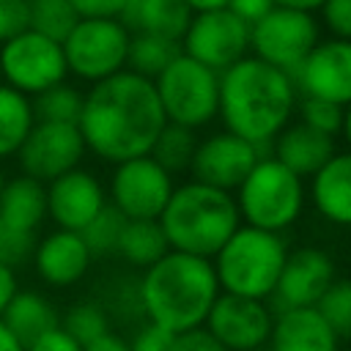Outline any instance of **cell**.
<instances>
[{
    "label": "cell",
    "instance_id": "6da1fadb",
    "mask_svg": "<svg viewBox=\"0 0 351 351\" xmlns=\"http://www.w3.org/2000/svg\"><path fill=\"white\" fill-rule=\"evenodd\" d=\"M165 123L154 82L123 69L88 88L77 129L90 154L118 165L151 154Z\"/></svg>",
    "mask_w": 351,
    "mask_h": 351
},
{
    "label": "cell",
    "instance_id": "7a4b0ae2",
    "mask_svg": "<svg viewBox=\"0 0 351 351\" xmlns=\"http://www.w3.org/2000/svg\"><path fill=\"white\" fill-rule=\"evenodd\" d=\"M299 90L293 77L244 55L219 74V118L228 132L266 148L291 123Z\"/></svg>",
    "mask_w": 351,
    "mask_h": 351
},
{
    "label": "cell",
    "instance_id": "3957f363",
    "mask_svg": "<svg viewBox=\"0 0 351 351\" xmlns=\"http://www.w3.org/2000/svg\"><path fill=\"white\" fill-rule=\"evenodd\" d=\"M137 293L145 321L181 335L203 326L214 299L219 296V282L211 258L170 250L143 269Z\"/></svg>",
    "mask_w": 351,
    "mask_h": 351
},
{
    "label": "cell",
    "instance_id": "277c9868",
    "mask_svg": "<svg viewBox=\"0 0 351 351\" xmlns=\"http://www.w3.org/2000/svg\"><path fill=\"white\" fill-rule=\"evenodd\" d=\"M159 225L170 250L214 258L241 225V214L233 192L200 181H184L162 208Z\"/></svg>",
    "mask_w": 351,
    "mask_h": 351
},
{
    "label": "cell",
    "instance_id": "5b68a950",
    "mask_svg": "<svg viewBox=\"0 0 351 351\" xmlns=\"http://www.w3.org/2000/svg\"><path fill=\"white\" fill-rule=\"evenodd\" d=\"M285 258H288V244L280 233L241 222L233 230V236L219 247V252L211 258V263L222 293L266 302L277 285Z\"/></svg>",
    "mask_w": 351,
    "mask_h": 351
},
{
    "label": "cell",
    "instance_id": "8992f818",
    "mask_svg": "<svg viewBox=\"0 0 351 351\" xmlns=\"http://www.w3.org/2000/svg\"><path fill=\"white\" fill-rule=\"evenodd\" d=\"M236 206L244 225L280 233L291 228L307 200L304 178L277 162L271 154L261 156L236 189Z\"/></svg>",
    "mask_w": 351,
    "mask_h": 351
},
{
    "label": "cell",
    "instance_id": "52a82bcc",
    "mask_svg": "<svg viewBox=\"0 0 351 351\" xmlns=\"http://www.w3.org/2000/svg\"><path fill=\"white\" fill-rule=\"evenodd\" d=\"M154 88L167 123L197 132L219 112V74L184 52L154 80Z\"/></svg>",
    "mask_w": 351,
    "mask_h": 351
},
{
    "label": "cell",
    "instance_id": "ba28073f",
    "mask_svg": "<svg viewBox=\"0 0 351 351\" xmlns=\"http://www.w3.org/2000/svg\"><path fill=\"white\" fill-rule=\"evenodd\" d=\"M129 38L121 19H80L60 44L69 74L93 85L123 71Z\"/></svg>",
    "mask_w": 351,
    "mask_h": 351
},
{
    "label": "cell",
    "instance_id": "9c48e42d",
    "mask_svg": "<svg viewBox=\"0 0 351 351\" xmlns=\"http://www.w3.org/2000/svg\"><path fill=\"white\" fill-rule=\"evenodd\" d=\"M321 41V25L307 11L274 5L266 16L250 25V49L252 58L293 74L310 49Z\"/></svg>",
    "mask_w": 351,
    "mask_h": 351
},
{
    "label": "cell",
    "instance_id": "30bf717a",
    "mask_svg": "<svg viewBox=\"0 0 351 351\" xmlns=\"http://www.w3.org/2000/svg\"><path fill=\"white\" fill-rule=\"evenodd\" d=\"M0 77L8 88L30 99L58 82H66L69 69L60 41L27 27L25 33L0 44Z\"/></svg>",
    "mask_w": 351,
    "mask_h": 351
},
{
    "label": "cell",
    "instance_id": "8fae6325",
    "mask_svg": "<svg viewBox=\"0 0 351 351\" xmlns=\"http://www.w3.org/2000/svg\"><path fill=\"white\" fill-rule=\"evenodd\" d=\"M176 189L173 176L151 156L118 162L110 176V206L126 219H159Z\"/></svg>",
    "mask_w": 351,
    "mask_h": 351
},
{
    "label": "cell",
    "instance_id": "7c38bea8",
    "mask_svg": "<svg viewBox=\"0 0 351 351\" xmlns=\"http://www.w3.org/2000/svg\"><path fill=\"white\" fill-rule=\"evenodd\" d=\"M247 49H250V25L241 22L228 8L192 14L181 36V52L208 66L217 74H222L236 60H241Z\"/></svg>",
    "mask_w": 351,
    "mask_h": 351
},
{
    "label": "cell",
    "instance_id": "4fadbf2b",
    "mask_svg": "<svg viewBox=\"0 0 351 351\" xmlns=\"http://www.w3.org/2000/svg\"><path fill=\"white\" fill-rule=\"evenodd\" d=\"M85 154H88V148H85V140H82L77 123L36 121L33 129L27 132L22 148L16 151V165H19L22 176L49 184L58 176L80 167Z\"/></svg>",
    "mask_w": 351,
    "mask_h": 351
},
{
    "label": "cell",
    "instance_id": "5bb4252c",
    "mask_svg": "<svg viewBox=\"0 0 351 351\" xmlns=\"http://www.w3.org/2000/svg\"><path fill=\"white\" fill-rule=\"evenodd\" d=\"M271 324L274 313L263 299H247L219 291L203 321V329L225 351H255L266 348Z\"/></svg>",
    "mask_w": 351,
    "mask_h": 351
},
{
    "label": "cell",
    "instance_id": "9a60e30c",
    "mask_svg": "<svg viewBox=\"0 0 351 351\" xmlns=\"http://www.w3.org/2000/svg\"><path fill=\"white\" fill-rule=\"evenodd\" d=\"M263 148L222 129L214 132L203 140H197L192 165H189V176L192 181L225 189V192H236L239 184L247 178V173L255 167V162L266 154H261Z\"/></svg>",
    "mask_w": 351,
    "mask_h": 351
},
{
    "label": "cell",
    "instance_id": "2e32d148",
    "mask_svg": "<svg viewBox=\"0 0 351 351\" xmlns=\"http://www.w3.org/2000/svg\"><path fill=\"white\" fill-rule=\"evenodd\" d=\"M299 96L324 99L340 107L351 104V41L321 38L302 66L291 74Z\"/></svg>",
    "mask_w": 351,
    "mask_h": 351
},
{
    "label": "cell",
    "instance_id": "e0dca14e",
    "mask_svg": "<svg viewBox=\"0 0 351 351\" xmlns=\"http://www.w3.org/2000/svg\"><path fill=\"white\" fill-rule=\"evenodd\" d=\"M335 277L337 271L329 252H324L321 247H296L288 250V258L269 299L277 313L293 307H315V302L324 296Z\"/></svg>",
    "mask_w": 351,
    "mask_h": 351
},
{
    "label": "cell",
    "instance_id": "ac0fdd59",
    "mask_svg": "<svg viewBox=\"0 0 351 351\" xmlns=\"http://www.w3.org/2000/svg\"><path fill=\"white\" fill-rule=\"evenodd\" d=\"M104 206L107 192L101 181L82 167H74L47 184V217L60 230L80 233Z\"/></svg>",
    "mask_w": 351,
    "mask_h": 351
},
{
    "label": "cell",
    "instance_id": "d6986e66",
    "mask_svg": "<svg viewBox=\"0 0 351 351\" xmlns=\"http://www.w3.org/2000/svg\"><path fill=\"white\" fill-rule=\"evenodd\" d=\"M30 261L41 282L52 288H69V285H77L88 274L93 255L85 247L80 233L58 228L36 241Z\"/></svg>",
    "mask_w": 351,
    "mask_h": 351
},
{
    "label": "cell",
    "instance_id": "ffe728a7",
    "mask_svg": "<svg viewBox=\"0 0 351 351\" xmlns=\"http://www.w3.org/2000/svg\"><path fill=\"white\" fill-rule=\"evenodd\" d=\"M340 337L315 307L280 310L271 324L269 351H340Z\"/></svg>",
    "mask_w": 351,
    "mask_h": 351
},
{
    "label": "cell",
    "instance_id": "44dd1931",
    "mask_svg": "<svg viewBox=\"0 0 351 351\" xmlns=\"http://www.w3.org/2000/svg\"><path fill=\"white\" fill-rule=\"evenodd\" d=\"M310 200L326 222L351 228V151H335L310 176Z\"/></svg>",
    "mask_w": 351,
    "mask_h": 351
},
{
    "label": "cell",
    "instance_id": "7402d4cb",
    "mask_svg": "<svg viewBox=\"0 0 351 351\" xmlns=\"http://www.w3.org/2000/svg\"><path fill=\"white\" fill-rule=\"evenodd\" d=\"M335 151H337L335 137L321 134V132L304 126L302 121L288 123L271 140V156L277 162H282L288 170H293L299 178H310L313 173H318Z\"/></svg>",
    "mask_w": 351,
    "mask_h": 351
},
{
    "label": "cell",
    "instance_id": "603a6c76",
    "mask_svg": "<svg viewBox=\"0 0 351 351\" xmlns=\"http://www.w3.org/2000/svg\"><path fill=\"white\" fill-rule=\"evenodd\" d=\"M118 19L129 33H151L181 44L192 11L184 0H126Z\"/></svg>",
    "mask_w": 351,
    "mask_h": 351
},
{
    "label": "cell",
    "instance_id": "cb8c5ba5",
    "mask_svg": "<svg viewBox=\"0 0 351 351\" xmlns=\"http://www.w3.org/2000/svg\"><path fill=\"white\" fill-rule=\"evenodd\" d=\"M0 219L16 230L36 233L47 219V184L16 176L0 189Z\"/></svg>",
    "mask_w": 351,
    "mask_h": 351
},
{
    "label": "cell",
    "instance_id": "d4e9b609",
    "mask_svg": "<svg viewBox=\"0 0 351 351\" xmlns=\"http://www.w3.org/2000/svg\"><path fill=\"white\" fill-rule=\"evenodd\" d=\"M0 321L22 343V348H27L44 332L60 326V313L44 293H38V291H16L14 299L8 302V307L3 310Z\"/></svg>",
    "mask_w": 351,
    "mask_h": 351
},
{
    "label": "cell",
    "instance_id": "484cf974",
    "mask_svg": "<svg viewBox=\"0 0 351 351\" xmlns=\"http://www.w3.org/2000/svg\"><path fill=\"white\" fill-rule=\"evenodd\" d=\"M115 252L134 269H148L165 252H170V244L162 233L159 219H126Z\"/></svg>",
    "mask_w": 351,
    "mask_h": 351
},
{
    "label": "cell",
    "instance_id": "4316f807",
    "mask_svg": "<svg viewBox=\"0 0 351 351\" xmlns=\"http://www.w3.org/2000/svg\"><path fill=\"white\" fill-rule=\"evenodd\" d=\"M33 123H36V115H33L30 96L0 82V159L16 156Z\"/></svg>",
    "mask_w": 351,
    "mask_h": 351
},
{
    "label": "cell",
    "instance_id": "83f0119b",
    "mask_svg": "<svg viewBox=\"0 0 351 351\" xmlns=\"http://www.w3.org/2000/svg\"><path fill=\"white\" fill-rule=\"evenodd\" d=\"M178 55H181L178 41L151 36V33H132L129 52H126V69L154 82Z\"/></svg>",
    "mask_w": 351,
    "mask_h": 351
},
{
    "label": "cell",
    "instance_id": "f1b7e54d",
    "mask_svg": "<svg viewBox=\"0 0 351 351\" xmlns=\"http://www.w3.org/2000/svg\"><path fill=\"white\" fill-rule=\"evenodd\" d=\"M197 132L189 129V126H178V123H165L154 148H151V156L170 173V176H178V173H189V165H192V156H195V148H197Z\"/></svg>",
    "mask_w": 351,
    "mask_h": 351
},
{
    "label": "cell",
    "instance_id": "f546056e",
    "mask_svg": "<svg viewBox=\"0 0 351 351\" xmlns=\"http://www.w3.org/2000/svg\"><path fill=\"white\" fill-rule=\"evenodd\" d=\"M82 90L69 85V82H58L47 90H41L38 96L30 99L33 104V115L36 121H55V123H77L80 121V110H82Z\"/></svg>",
    "mask_w": 351,
    "mask_h": 351
},
{
    "label": "cell",
    "instance_id": "4dcf8cb0",
    "mask_svg": "<svg viewBox=\"0 0 351 351\" xmlns=\"http://www.w3.org/2000/svg\"><path fill=\"white\" fill-rule=\"evenodd\" d=\"M60 329L69 337H74L80 346H88V343H93V340H99L101 335L110 332V313L101 302L85 299V302L71 304L60 315Z\"/></svg>",
    "mask_w": 351,
    "mask_h": 351
},
{
    "label": "cell",
    "instance_id": "1f68e13d",
    "mask_svg": "<svg viewBox=\"0 0 351 351\" xmlns=\"http://www.w3.org/2000/svg\"><path fill=\"white\" fill-rule=\"evenodd\" d=\"M80 22L77 11L71 8L69 0H33L30 3V30L60 41L71 33V27Z\"/></svg>",
    "mask_w": 351,
    "mask_h": 351
},
{
    "label": "cell",
    "instance_id": "d6a6232c",
    "mask_svg": "<svg viewBox=\"0 0 351 351\" xmlns=\"http://www.w3.org/2000/svg\"><path fill=\"white\" fill-rule=\"evenodd\" d=\"M315 310L340 340H351V277H335L315 302Z\"/></svg>",
    "mask_w": 351,
    "mask_h": 351
},
{
    "label": "cell",
    "instance_id": "836d02e7",
    "mask_svg": "<svg viewBox=\"0 0 351 351\" xmlns=\"http://www.w3.org/2000/svg\"><path fill=\"white\" fill-rule=\"evenodd\" d=\"M123 225H126V217H123L115 206L107 203V206L80 230V236H82V241H85V247L90 250L93 258H96V255H112V252L118 250V239H121Z\"/></svg>",
    "mask_w": 351,
    "mask_h": 351
},
{
    "label": "cell",
    "instance_id": "e575fe53",
    "mask_svg": "<svg viewBox=\"0 0 351 351\" xmlns=\"http://www.w3.org/2000/svg\"><path fill=\"white\" fill-rule=\"evenodd\" d=\"M296 112L299 121L321 134L337 137L343 132V118H346V107L324 101V99H313V96H299L296 99Z\"/></svg>",
    "mask_w": 351,
    "mask_h": 351
},
{
    "label": "cell",
    "instance_id": "d590c367",
    "mask_svg": "<svg viewBox=\"0 0 351 351\" xmlns=\"http://www.w3.org/2000/svg\"><path fill=\"white\" fill-rule=\"evenodd\" d=\"M36 241H38L36 233L16 230L0 219V266H8V269L25 266L33 258Z\"/></svg>",
    "mask_w": 351,
    "mask_h": 351
},
{
    "label": "cell",
    "instance_id": "8d00e7d4",
    "mask_svg": "<svg viewBox=\"0 0 351 351\" xmlns=\"http://www.w3.org/2000/svg\"><path fill=\"white\" fill-rule=\"evenodd\" d=\"M30 27V3L27 0H0V44Z\"/></svg>",
    "mask_w": 351,
    "mask_h": 351
},
{
    "label": "cell",
    "instance_id": "74e56055",
    "mask_svg": "<svg viewBox=\"0 0 351 351\" xmlns=\"http://www.w3.org/2000/svg\"><path fill=\"white\" fill-rule=\"evenodd\" d=\"M318 11H321V22L332 38L351 41V0H324Z\"/></svg>",
    "mask_w": 351,
    "mask_h": 351
},
{
    "label": "cell",
    "instance_id": "f35d334b",
    "mask_svg": "<svg viewBox=\"0 0 351 351\" xmlns=\"http://www.w3.org/2000/svg\"><path fill=\"white\" fill-rule=\"evenodd\" d=\"M129 348L132 351H173L176 348V335L151 324V321H143L140 329L134 332Z\"/></svg>",
    "mask_w": 351,
    "mask_h": 351
},
{
    "label": "cell",
    "instance_id": "ab89813d",
    "mask_svg": "<svg viewBox=\"0 0 351 351\" xmlns=\"http://www.w3.org/2000/svg\"><path fill=\"white\" fill-rule=\"evenodd\" d=\"M80 19H118L126 0H69Z\"/></svg>",
    "mask_w": 351,
    "mask_h": 351
},
{
    "label": "cell",
    "instance_id": "60d3db41",
    "mask_svg": "<svg viewBox=\"0 0 351 351\" xmlns=\"http://www.w3.org/2000/svg\"><path fill=\"white\" fill-rule=\"evenodd\" d=\"M25 351H82V346L74 337H69L60 326H55V329L44 332L38 340H33Z\"/></svg>",
    "mask_w": 351,
    "mask_h": 351
},
{
    "label": "cell",
    "instance_id": "b9f144b4",
    "mask_svg": "<svg viewBox=\"0 0 351 351\" xmlns=\"http://www.w3.org/2000/svg\"><path fill=\"white\" fill-rule=\"evenodd\" d=\"M173 351H225V348L203 326H197V329L176 335V348Z\"/></svg>",
    "mask_w": 351,
    "mask_h": 351
},
{
    "label": "cell",
    "instance_id": "7bdbcfd3",
    "mask_svg": "<svg viewBox=\"0 0 351 351\" xmlns=\"http://www.w3.org/2000/svg\"><path fill=\"white\" fill-rule=\"evenodd\" d=\"M228 11H233L241 22L247 25H255L261 16H266L271 8H274V0H228L225 5Z\"/></svg>",
    "mask_w": 351,
    "mask_h": 351
},
{
    "label": "cell",
    "instance_id": "ee69618b",
    "mask_svg": "<svg viewBox=\"0 0 351 351\" xmlns=\"http://www.w3.org/2000/svg\"><path fill=\"white\" fill-rule=\"evenodd\" d=\"M82 351H132V348H129V340H123V337L115 335V332H107V335H101L99 340L82 346Z\"/></svg>",
    "mask_w": 351,
    "mask_h": 351
},
{
    "label": "cell",
    "instance_id": "f6af8a7d",
    "mask_svg": "<svg viewBox=\"0 0 351 351\" xmlns=\"http://www.w3.org/2000/svg\"><path fill=\"white\" fill-rule=\"evenodd\" d=\"M16 291H19V282H16L14 269L0 266V315H3V310L8 307V302L14 299V293H16Z\"/></svg>",
    "mask_w": 351,
    "mask_h": 351
},
{
    "label": "cell",
    "instance_id": "bcb514c9",
    "mask_svg": "<svg viewBox=\"0 0 351 351\" xmlns=\"http://www.w3.org/2000/svg\"><path fill=\"white\" fill-rule=\"evenodd\" d=\"M321 3L324 0H274V5H280V8H293V11H307V14L318 11Z\"/></svg>",
    "mask_w": 351,
    "mask_h": 351
},
{
    "label": "cell",
    "instance_id": "7dc6e473",
    "mask_svg": "<svg viewBox=\"0 0 351 351\" xmlns=\"http://www.w3.org/2000/svg\"><path fill=\"white\" fill-rule=\"evenodd\" d=\"M184 3H186V8L192 14H197V11H217V8L228 5V0H184Z\"/></svg>",
    "mask_w": 351,
    "mask_h": 351
},
{
    "label": "cell",
    "instance_id": "c3c4849f",
    "mask_svg": "<svg viewBox=\"0 0 351 351\" xmlns=\"http://www.w3.org/2000/svg\"><path fill=\"white\" fill-rule=\"evenodd\" d=\"M0 351H25L22 343L8 332V326L0 321Z\"/></svg>",
    "mask_w": 351,
    "mask_h": 351
},
{
    "label": "cell",
    "instance_id": "681fc988",
    "mask_svg": "<svg viewBox=\"0 0 351 351\" xmlns=\"http://www.w3.org/2000/svg\"><path fill=\"white\" fill-rule=\"evenodd\" d=\"M340 134H343V140L348 143V151H351V104L346 107V118H343V132Z\"/></svg>",
    "mask_w": 351,
    "mask_h": 351
},
{
    "label": "cell",
    "instance_id": "f907efd6",
    "mask_svg": "<svg viewBox=\"0 0 351 351\" xmlns=\"http://www.w3.org/2000/svg\"><path fill=\"white\" fill-rule=\"evenodd\" d=\"M3 184H5V178H3V170H0V189H3Z\"/></svg>",
    "mask_w": 351,
    "mask_h": 351
},
{
    "label": "cell",
    "instance_id": "816d5d0a",
    "mask_svg": "<svg viewBox=\"0 0 351 351\" xmlns=\"http://www.w3.org/2000/svg\"><path fill=\"white\" fill-rule=\"evenodd\" d=\"M255 351H269V348H255Z\"/></svg>",
    "mask_w": 351,
    "mask_h": 351
},
{
    "label": "cell",
    "instance_id": "f5cc1de1",
    "mask_svg": "<svg viewBox=\"0 0 351 351\" xmlns=\"http://www.w3.org/2000/svg\"><path fill=\"white\" fill-rule=\"evenodd\" d=\"M27 3H33V0H27Z\"/></svg>",
    "mask_w": 351,
    "mask_h": 351
}]
</instances>
